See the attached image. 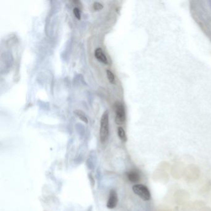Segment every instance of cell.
Listing matches in <instances>:
<instances>
[{
    "instance_id": "6da1fadb",
    "label": "cell",
    "mask_w": 211,
    "mask_h": 211,
    "mask_svg": "<svg viewBox=\"0 0 211 211\" xmlns=\"http://www.w3.org/2000/svg\"><path fill=\"white\" fill-rule=\"evenodd\" d=\"M109 135V118L108 112L106 111L100 120V138L102 143H105L108 138Z\"/></svg>"
},
{
    "instance_id": "7a4b0ae2",
    "label": "cell",
    "mask_w": 211,
    "mask_h": 211,
    "mask_svg": "<svg viewBox=\"0 0 211 211\" xmlns=\"http://www.w3.org/2000/svg\"><path fill=\"white\" fill-rule=\"evenodd\" d=\"M115 123L117 125H122L126 120V113L125 107L120 102H116L115 104Z\"/></svg>"
},
{
    "instance_id": "3957f363",
    "label": "cell",
    "mask_w": 211,
    "mask_h": 211,
    "mask_svg": "<svg viewBox=\"0 0 211 211\" xmlns=\"http://www.w3.org/2000/svg\"><path fill=\"white\" fill-rule=\"evenodd\" d=\"M133 192L144 201L150 199V193L147 187L141 184H137L133 187Z\"/></svg>"
},
{
    "instance_id": "277c9868",
    "label": "cell",
    "mask_w": 211,
    "mask_h": 211,
    "mask_svg": "<svg viewBox=\"0 0 211 211\" xmlns=\"http://www.w3.org/2000/svg\"><path fill=\"white\" fill-rule=\"evenodd\" d=\"M118 203V196L116 191L111 190L110 191L109 198L106 204V206L108 209H113L116 208Z\"/></svg>"
},
{
    "instance_id": "5b68a950",
    "label": "cell",
    "mask_w": 211,
    "mask_h": 211,
    "mask_svg": "<svg viewBox=\"0 0 211 211\" xmlns=\"http://www.w3.org/2000/svg\"><path fill=\"white\" fill-rule=\"evenodd\" d=\"M95 57L97 60L104 64H108L107 58L103 52L102 48H97L95 51Z\"/></svg>"
},
{
    "instance_id": "8992f818",
    "label": "cell",
    "mask_w": 211,
    "mask_h": 211,
    "mask_svg": "<svg viewBox=\"0 0 211 211\" xmlns=\"http://www.w3.org/2000/svg\"><path fill=\"white\" fill-rule=\"evenodd\" d=\"M128 180L132 183H137L140 180V175L136 170H131L127 173Z\"/></svg>"
},
{
    "instance_id": "52a82bcc",
    "label": "cell",
    "mask_w": 211,
    "mask_h": 211,
    "mask_svg": "<svg viewBox=\"0 0 211 211\" xmlns=\"http://www.w3.org/2000/svg\"><path fill=\"white\" fill-rule=\"evenodd\" d=\"M74 113L83 122H84L85 123H88V119L87 116H85L84 113L80 110H76L74 111Z\"/></svg>"
},
{
    "instance_id": "ba28073f",
    "label": "cell",
    "mask_w": 211,
    "mask_h": 211,
    "mask_svg": "<svg viewBox=\"0 0 211 211\" xmlns=\"http://www.w3.org/2000/svg\"><path fill=\"white\" fill-rule=\"evenodd\" d=\"M118 135L120 139L123 142H126L127 141V134L125 133V131L122 127H118Z\"/></svg>"
},
{
    "instance_id": "9c48e42d",
    "label": "cell",
    "mask_w": 211,
    "mask_h": 211,
    "mask_svg": "<svg viewBox=\"0 0 211 211\" xmlns=\"http://www.w3.org/2000/svg\"><path fill=\"white\" fill-rule=\"evenodd\" d=\"M106 76L108 81L111 84H114L115 82V78L113 73L109 69L106 70Z\"/></svg>"
},
{
    "instance_id": "30bf717a",
    "label": "cell",
    "mask_w": 211,
    "mask_h": 211,
    "mask_svg": "<svg viewBox=\"0 0 211 211\" xmlns=\"http://www.w3.org/2000/svg\"><path fill=\"white\" fill-rule=\"evenodd\" d=\"M73 13H74V15L75 16V17L78 20H81V11H80L79 8H78V7H75L73 9Z\"/></svg>"
},
{
    "instance_id": "8fae6325",
    "label": "cell",
    "mask_w": 211,
    "mask_h": 211,
    "mask_svg": "<svg viewBox=\"0 0 211 211\" xmlns=\"http://www.w3.org/2000/svg\"><path fill=\"white\" fill-rule=\"evenodd\" d=\"M93 8L95 11H100L103 9L104 6L99 2H95L93 4Z\"/></svg>"
},
{
    "instance_id": "7c38bea8",
    "label": "cell",
    "mask_w": 211,
    "mask_h": 211,
    "mask_svg": "<svg viewBox=\"0 0 211 211\" xmlns=\"http://www.w3.org/2000/svg\"><path fill=\"white\" fill-rule=\"evenodd\" d=\"M209 6H210V8H211V1H209Z\"/></svg>"
}]
</instances>
